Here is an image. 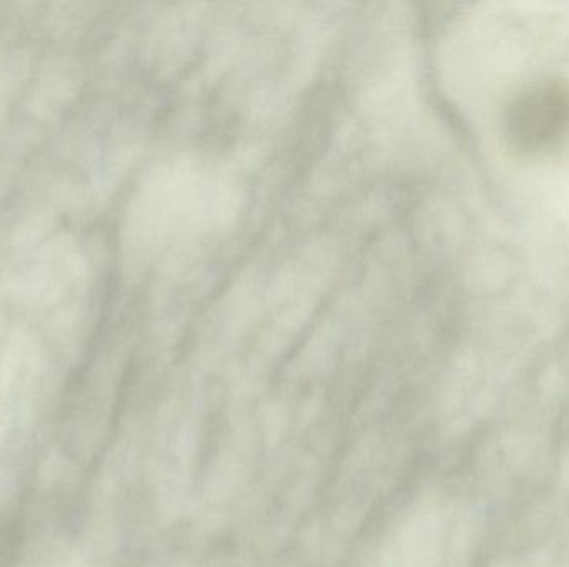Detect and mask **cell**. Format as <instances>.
<instances>
[{
    "label": "cell",
    "mask_w": 569,
    "mask_h": 567,
    "mask_svg": "<svg viewBox=\"0 0 569 567\" xmlns=\"http://www.w3.org/2000/svg\"><path fill=\"white\" fill-rule=\"evenodd\" d=\"M507 132L515 146L541 150L569 133V85L538 83L521 92L507 113Z\"/></svg>",
    "instance_id": "1"
}]
</instances>
